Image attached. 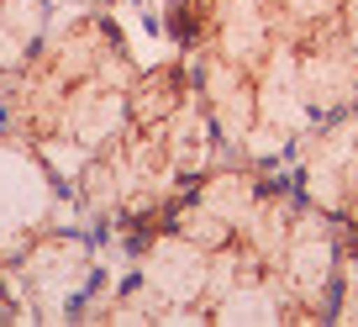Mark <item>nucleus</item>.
Returning <instances> with one entry per match:
<instances>
[{"mask_svg":"<svg viewBox=\"0 0 358 327\" xmlns=\"http://www.w3.org/2000/svg\"><path fill=\"white\" fill-rule=\"evenodd\" d=\"M164 32L190 64L222 153L280 164L316 127L280 0H164Z\"/></svg>","mask_w":358,"mask_h":327,"instance_id":"f257e3e1","label":"nucleus"},{"mask_svg":"<svg viewBox=\"0 0 358 327\" xmlns=\"http://www.w3.org/2000/svg\"><path fill=\"white\" fill-rule=\"evenodd\" d=\"M69 6H116V0H69Z\"/></svg>","mask_w":358,"mask_h":327,"instance_id":"6e6552de","label":"nucleus"},{"mask_svg":"<svg viewBox=\"0 0 358 327\" xmlns=\"http://www.w3.org/2000/svg\"><path fill=\"white\" fill-rule=\"evenodd\" d=\"M74 222L69 185L32 143L0 127V270H11L43 232Z\"/></svg>","mask_w":358,"mask_h":327,"instance_id":"39448f33","label":"nucleus"},{"mask_svg":"<svg viewBox=\"0 0 358 327\" xmlns=\"http://www.w3.org/2000/svg\"><path fill=\"white\" fill-rule=\"evenodd\" d=\"M137 74L143 64L111 22V6H79L48 27L37 53L0 95V127L32 143L69 185L127 122Z\"/></svg>","mask_w":358,"mask_h":327,"instance_id":"7ed1b4c3","label":"nucleus"},{"mask_svg":"<svg viewBox=\"0 0 358 327\" xmlns=\"http://www.w3.org/2000/svg\"><path fill=\"white\" fill-rule=\"evenodd\" d=\"M222 158L211 116L185 58L148 64L132 85V106L116 137L69 180V206L85 232L122 237L148 227Z\"/></svg>","mask_w":358,"mask_h":327,"instance_id":"f03ea898","label":"nucleus"},{"mask_svg":"<svg viewBox=\"0 0 358 327\" xmlns=\"http://www.w3.org/2000/svg\"><path fill=\"white\" fill-rule=\"evenodd\" d=\"M337 22H343V32L358 43V0H337Z\"/></svg>","mask_w":358,"mask_h":327,"instance_id":"0eeeda50","label":"nucleus"},{"mask_svg":"<svg viewBox=\"0 0 358 327\" xmlns=\"http://www.w3.org/2000/svg\"><path fill=\"white\" fill-rule=\"evenodd\" d=\"M101 237L85 232L79 222H64L53 232H43L11 270H0V295L16 316L32 322H79V312L90 306V295L101 291Z\"/></svg>","mask_w":358,"mask_h":327,"instance_id":"20e7f679","label":"nucleus"},{"mask_svg":"<svg viewBox=\"0 0 358 327\" xmlns=\"http://www.w3.org/2000/svg\"><path fill=\"white\" fill-rule=\"evenodd\" d=\"M53 27V0H0V95Z\"/></svg>","mask_w":358,"mask_h":327,"instance_id":"423d86ee","label":"nucleus"},{"mask_svg":"<svg viewBox=\"0 0 358 327\" xmlns=\"http://www.w3.org/2000/svg\"><path fill=\"white\" fill-rule=\"evenodd\" d=\"M0 322H11V306H6V295H0Z\"/></svg>","mask_w":358,"mask_h":327,"instance_id":"1a4fd4ad","label":"nucleus"}]
</instances>
